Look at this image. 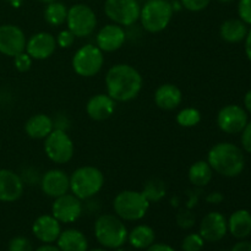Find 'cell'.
Returning a JSON list of instances; mask_svg holds the SVG:
<instances>
[{
  "instance_id": "37",
  "label": "cell",
  "mask_w": 251,
  "mask_h": 251,
  "mask_svg": "<svg viewBox=\"0 0 251 251\" xmlns=\"http://www.w3.org/2000/svg\"><path fill=\"white\" fill-rule=\"evenodd\" d=\"M242 145L248 153H251V122H248L247 126L242 131Z\"/></svg>"
},
{
  "instance_id": "45",
  "label": "cell",
  "mask_w": 251,
  "mask_h": 251,
  "mask_svg": "<svg viewBox=\"0 0 251 251\" xmlns=\"http://www.w3.org/2000/svg\"><path fill=\"white\" fill-rule=\"evenodd\" d=\"M39 1H42V2H46V4H48V2H51V1H56V0H39Z\"/></svg>"
},
{
  "instance_id": "25",
  "label": "cell",
  "mask_w": 251,
  "mask_h": 251,
  "mask_svg": "<svg viewBox=\"0 0 251 251\" xmlns=\"http://www.w3.org/2000/svg\"><path fill=\"white\" fill-rule=\"evenodd\" d=\"M248 34V27L240 19L226 20L220 27V36L228 43H239Z\"/></svg>"
},
{
  "instance_id": "24",
  "label": "cell",
  "mask_w": 251,
  "mask_h": 251,
  "mask_svg": "<svg viewBox=\"0 0 251 251\" xmlns=\"http://www.w3.org/2000/svg\"><path fill=\"white\" fill-rule=\"evenodd\" d=\"M56 242L61 251H87L88 249V242L85 234L77 229L64 230Z\"/></svg>"
},
{
  "instance_id": "13",
  "label": "cell",
  "mask_w": 251,
  "mask_h": 251,
  "mask_svg": "<svg viewBox=\"0 0 251 251\" xmlns=\"http://www.w3.org/2000/svg\"><path fill=\"white\" fill-rule=\"evenodd\" d=\"M51 215L60 223H74L82 215V203L74 194H65L54 200Z\"/></svg>"
},
{
  "instance_id": "1",
  "label": "cell",
  "mask_w": 251,
  "mask_h": 251,
  "mask_svg": "<svg viewBox=\"0 0 251 251\" xmlns=\"http://www.w3.org/2000/svg\"><path fill=\"white\" fill-rule=\"evenodd\" d=\"M142 76L129 64H117L105 75L107 95L115 102H129L139 96L142 88Z\"/></svg>"
},
{
  "instance_id": "22",
  "label": "cell",
  "mask_w": 251,
  "mask_h": 251,
  "mask_svg": "<svg viewBox=\"0 0 251 251\" xmlns=\"http://www.w3.org/2000/svg\"><path fill=\"white\" fill-rule=\"evenodd\" d=\"M54 130V122L47 114L39 113L29 118L25 124V131L31 139L42 140L46 139Z\"/></svg>"
},
{
  "instance_id": "29",
  "label": "cell",
  "mask_w": 251,
  "mask_h": 251,
  "mask_svg": "<svg viewBox=\"0 0 251 251\" xmlns=\"http://www.w3.org/2000/svg\"><path fill=\"white\" fill-rule=\"evenodd\" d=\"M142 194L146 196L150 202H158L166 196V185L159 179H152L147 181Z\"/></svg>"
},
{
  "instance_id": "38",
  "label": "cell",
  "mask_w": 251,
  "mask_h": 251,
  "mask_svg": "<svg viewBox=\"0 0 251 251\" xmlns=\"http://www.w3.org/2000/svg\"><path fill=\"white\" fill-rule=\"evenodd\" d=\"M225 200V196H223L222 193H218V191H215V193H211L206 196V201L208 203H213V205H218L222 201Z\"/></svg>"
},
{
  "instance_id": "21",
  "label": "cell",
  "mask_w": 251,
  "mask_h": 251,
  "mask_svg": "<svg viewBox=\"0 0 251 251\" xmlns=\"http://www.w3.org/2000/svg\"><path fill=\"white\" fill-rule=\"evenodd\" d=\"M183 93L178 86L173 83H163L154 92V103L163 110H173L180 105Z\"/></svg>"
},
{
  "instance_id": "30",
  "label": "cell",
  "mask_w": 251,
  "mask_h": 251,
  "mask_svg": "<svg viewBox=\"0 0 251 251\" xmlns=\"http://www.w3.org/2000/svg\"><path fill=\"white\" fill-rule=\"evenodd\" d=\"M201 122V113L196 108H184L176 114V123L183 127H194Z\"/></svg>"
},
{
  "instance_id": "17",
  "label": "cell",
  "mask_w": 251,
  "mask_h": 251,
  "mask_svg": "<svg viewBox=\"0 0 251 251\" xmlns=\"http://www.w3.org/2000/svg\"><path fill=\"white\" fill-rule=\"evenodd\" d=\"M41 188L47 196L56 199L70 190V176L61 169H50L42 176Z\"/></svg>"
},
{
  "instance_id": "7",
  "label": "cell",
  "mask_w": 251,
  "mask_h": 251,
  "mask_svg": "<svg viewBox=\"0 0 251 251\" xmlns=\"http://www.w3.org/2000/svg\"><path fill=\"white\" fill-rule=\"evenodd\" d=\"M104 56L103 51L96 44H86L74 54L71 65L74 71L82 77L96 76L103 68Z\"/></svg>"
},
{
  "instance_id": "6",
  "label": "cell",
  "mask_w": 251,
  "mask_h": 251,
  "mask_svg": "<svg viewBox=\"0 0 251 251\" xmlns=\"http://www.w3.org/2000/svg\"><path fill=\"white\" fill-rule=\"evenodd\" d=\"M150 201L142 191H120L113 201L115 215L124 221H139L145 217L150 208Z\"/></svg>"
},
{
  "instance_id": "33",
  "label": "cell",
  "mask_w": 251,
  "mask_h": 251,
  "mask_svg": "<svg viewBox=\"0 0 251 251\" xmlns=\"http://www.w3.org/2000/svg\"><path fill=\"white\" fill-rule=\"evenodd\" d=\"M32 60L33 59L24 51V53H20L19 55H16L14 58V64H15V68L20 71V73H26L31 69L32 66Z\"/></svg>"
},
{
  "instance_id": "40",
  "label": "cell",
  "mask_w": 251,
  "mask_h": 251,
  "mask_svg": "<svg viewBox=\"0 0 251 251\" xmlns=\"http://www.w3.org/2000/svg\"><path fill=\"white\" fill-rule=\"evenodd\" d=\"M230 251H251V243L243 240V242L237 243Z\"/></svg>"
},
{
  "instance_id": "26",
  "label": "cell",
  "mask_w": 251,
  "mask_h": 251,
  "mask_svg": "<svg viewBox=\"0 0 251 251\" xmlns=\"http://www.w3.org/2000/svg\"><path fill=\"white\" fill-rule=\"evenodd\" d=\"M213 169L207 161H198L193 163L189 168V180L196 188H203L208 185L212 180Z\"/></svg>"
},
{
  "instance_id": "31",
  "label": "cell",
  "mask_w": 251,
  "mask_h": 251,
  "mask_svg": "<svg viewBox=\"0 0 251 251\" xmlns=\"http://www.w3.org/2000/svg\"><path fill=\"white\" fill-rule=\"evenodd\" d=\"M203 238L199 233H191L184 238L181 243V249L183 251H200L203 248Z\"/></svg>"
},
{
  "instance_id": "16",
  "label": "cell",
  "mask_w": 251,
  "mask_h": 251,
  "mask_svg": "<svg viewBox=\"0 0 251 251\" xmlns=\"http://www.w3.org/2000/svg\"><path fill=\"white\" fill-rule=\"evenodd\" d=\"M228 232V222L220 212H210L200 223V233L205 242L216 243L222 240Z\"/></svg>"
},
{
  "instance_id": "43",
  "label": "cell",
  "mask_w": 251,
  "mask_h": 251,
  "mask_svg": "<svg viewBox=\"0 0 251 251\" xmlns=\"http://www.w3.org/2000/svg\"><path fill=\"white\" fill-rule=\"evenodd\" d=\"M36 251H61V250L59 249L58 247H54V245H50V244H46L39 247Z\"/></svg>"
},
{
  "instance_id": "27",
  "label": "cell",
  "mask_w": 251,
  "mask_h": 251,
  "mask_svg": "<svg viewBox=\"0 0 251 251\" xmlns=\"http://www.w3.org/2000/svg\"><path fill=\"white\" fill-rule=\"evenodd\" d=\"M154 230L150 226L140 225L127 234L129 243L136 249H147L154 243Z\"/></svg>"
},
{
  "instance_id": "10",
  "label": "cell",
  "mask_w": 251,
  "mask_h": 251,
  "mask_svg": "<svg viewBox=\"0 0 251 251\" xmlns=\"http://www.w3.org/2000/svg\"><path fill=\"white\" fill-rule=\"evenodd\" d=\"M140 6L137 0H105L104 14L113 24L130 27L140 20Z\"/></svg>"
},
{
  "instance_id": "34",
  "label": "cell",
  "mask_w": 251,
  "mask_h": 251,
  "mask_svg": "<svg viewBox=\"0 0 251 251\" xmlns=\"http://www.w3.org/2000/svg\"><path fill=\"white\" fill-rule=\"evenodd\" d=\"M9 251H33V248L27 238L16 237L9 243Z\"/></svg>"
},
{
  "instance_id": "23",
  "label": "cell",
  "mask_w": 251,
  "mask_h": 251,
  "mask_svg": "<svg viewBox=\"0 0 251 251\" xmlns=\"http://www.w3.org/2000/svg\"><path fill=\"white\" fill-rule=\"evenodd\" d=\"M228 230L237 239H244L251 234V213L248 210H238L230 215Z\"/></svg>"
},
{
  "instance_id": "15",
  "label": "cell",
  "mask_w": 251,
  "mask_h": 251,
  "mask_svg": "<svg viewBox=\"0 0 251 251\" xmlns=\"http://www.w3.org/2000/svg\"><path fill=\"white\" fill-rule=\"evenodd\" d=\"M126 41V33L122 26L109 24L103 26L96 36V46L105 53L119 50Z\"/></svg>"
},
{
  "instance_id": "49",
  "label": "cell",
  "mask_w": 251,
  "mask_h": 251,
  "mask_svg": "<svg viewBox=\"0 0 251 251\" xmlns=\"http://www.w3.org/2000/svg\"><path fill=\"white\" fill-rule=\"evenodd\" d=\"M168 1H169V0H168Z\"/></svg>"
},
{
  "instance_id": "3",
  "label": "cell",
  "mask_w": 251,
  "mask_h": 251,
  "mask_svg": "<svg viewBox=\"0 0 251 251\" xmlns=\"http://www.w3.org/2000/svg\"><path fill=\"white\" fill-rule=\"evenodd\" d=\"M104 185V174L93 166L80 167L70 176V190L80 200L97 195Z\"/></svg>"
},
{
  "instance_id": "47",
  "label": "cell",
  "mask_w": 251,
  "mask_h": 251,
  "mask_svg": "<svg viewBox=\"0 0 251 251\" xmlns=\"http://www.w3.org/2000/svg\"><path fill=\"white\" fill-rule=\"evenodd\" d=\"M90 251H107V250H104V249H93V250H90Z\"/></svg>"
},
{
  "instance_id": "32",
  "label": "cell",
  "mask_w": 251,
  "mask_h": 251,
  "mask_svg": "<svg viewBox=\"0 0 251 251\" xmlns=\"http://www.w3.org/2000/svg\"><path fill=\"white\" fill-rule=\"evenodd\" d=\"M55 38H56V44H58V47H60V48H64V49L70 48L76 41L75 34H74L71 31H69V29H63V31H60Z\"/></svg>"
},
{
  "instance_id": "48",
  "label": "cell",
  "mask_w": 251,
  "mask_h": 251,
  "mask_svg": "<svg viewBox=\"0 0 251 251\" xmlns=\"http://www.w3.org/2000/svg\"><path fill=\"white\" fill-rule=\"evenodd\" d=\"M118 251H125V250H118Z\"/></svg>"
},
{
  "instance_id": "41",
  "label": "cell",
  "mask_w": 251,
  "mask_h": 251,
  "mask_svg": "<svg viewBox=\"0 0 251 251\" xmlns=\"http://www.w3.org/2000/svg\"><path fill=\"white\" fill-rule=\"evenodd\" d=\"M245 54L251 61V29L248 31L247 37H245Z\"/></svg>"
},
{
  "instance_id": "5",
  "label": "cell",
  "mask_w": 251,
  "mask_h": 251,
  "mask_svg": "<svg viewBox=\"0 0 251 251\" xmlns=\"http://www.w3.org/2000/svg\"><path fill=\"white\" fill-rule=\"evenodd\" d=\"M174 10L168 0H149L140 11L142 27L150 33H159L171 24Z\"/></svg>"
},
{
  "instance_id": "42",
  "label": "cell",
  "mask_w": 251,
  "mask_h": 251,
  "mask_svg": "<svg viewBox=\"0 0 251 251\" xmlns=\"http://www.w3.org/2000/svg\"><path fill=\"white\" fill-rule=\"evenodd\" d=\"M244 105H245V109L248 110V113H250L251 114V90L248 91L247 95H245Z\"/></svg>"
},
{
  "instance_id": "2",
  "label": "cell",
  "mask_w": 251,
  "mask_h": 251,
  "mask_svg": "<svg viewBox=\"0 0 251 251\" xmlns=\"http://www.w3.org/2000/svg\"><path fill=\"white\" fill-rule=\"evenodd\" d=\"M207 162L216 173L226 178H235L244 171L243 151L232 142H220L210 150Z\"/></svg>"
},
{
  "instance_id": "4",
  "label": "cell",
  "mask_w": 251,
  "mask_h": 251,
  "mask_svg": "<svg viewBox=\"0 0 251 251\" xmlns=\"http://www.w3.org/2000/svg\"><path fill=\"white\" fill-rule=\"evenodd\" d=\"M95 235L102 247L120 249L127 240V229L117 215H102L95 223Z\"/></svg>"
},
{
  "instance_id": "18",
  "label": "cell",
  "mask_w": 251,
  "mask_h": 251,
  "mask_svg": "<svg viewBox=\"0 0 251 251\" xmlns=\"http://www.w3.org/2000/svg\"><path fill=\"white\" fill-rule=\"evenodd\" d=\"M24 194L21 176L10 169H0V201L14 202Z\"/></svg>"
},
{
  "instance_id": "11",
  "label": "cell",
  "mask_w": 251,
  "mask_h": 251,
  "mask_svg": "<svg viewBox=\"0 0 251 251\" xmlns=\"http://www.w3.org/2000/svg\"><path fill=\"white\" fill-rule=\"evenodd\" d=\"M248 122L247 110L237 104L225 105L217 115L218 127L226 134H239L247 126Z\"/></svg>"
},
{
  "instance_id": "12",
  "label": "cell",
  "mask_w": 251,
  "mask_h": 251,
  "mask_svg": "<svg viewBox=\"0 0 251 251\" xmlns=\"http://www.w3.org/2000/svg\"><path fill=\"white\" fill-rule=\"evenodd\" d=\"M27 39L25 32L16 25L0 26V53L15 58L26 49Z\"/></svg>"
},
{
  "instance_id": "9",
  "label": "cell",
  "mask_w": 251,
  "mask_h": 251,
  "mask_svg": "<svg viewBox=\"0 0 251 251\" xmlns=\"http://www.w3.org/2000/svg\"><path fill=\"white\" fill-rule=\"evenodd\" d=\"M44 152L54 163L65 164L74 157L75 146L65 130L54 129L44 139Z\"/></svg>"
},
{
  "instance_id": "35",
  "label": "cell",
  "mask_w": 251,
  "mask_h": 251,
  "mask_svg": "<svg viewBox=\"0 0 251 251\" xmlns=\"http://www.w3.org/2000/svg\"><path fill=\"white\" fill-rule=\"evenodd\" d=\"M238 15L240 20L247 25H251V0H239Z\"/></svg>"
},
{
  "instance_id": "46",
  "label": "cell",
  "mask_w": 251,
  "mask_h": 251,
  "mask_svg": "<svg viewBox=\"0 0 251 251\" xmlns=\"http://www.w3.org/2000/svg\"><path fill=\"white\" fill-rule=\"evenodd\" d=\"M221 2H230V1H234V0H218Z\"/></svg>"
},
{
  "instance_id": "14",
  "label": "cell",
  "mask_w": 251,
  "mask_h": 251,
  "mask_svg": "<svg viewBox=\"0 0 251 251\" xmlns=\"http://www.w3.org/2000/svg\"><path fill=\"white\" fill-rule=\"evenodd\" d=\"M56 38L49 32H38L29 37L26 43V51L34 60H46L56 50Z\"/></svg>"
},
{
  "instance_id": "28",
  "label": "cell",
  "mask_w": 251,
  "mask_h": 251,
  "mask_svg": "<svg viewBox=\"0 0 251 251\" xmlns=\"http://www.w3.org/2000/svg\"><path fill=\"white\" fill-rule=\"evenodd\" d=\"M66 17H68V7L65 6V4L58 0L47 4L44 9V20L47 24L50 26H61L66 22Z\"/></svg>"
},
{
  "instance_id": "36",
  "label": "cell",
  "mask_w": 251,
  "mask_h": 251,
  "mask_svg": "<svg viewBox=\"0 0 251 251\" xmlns=\"http://www.w3.org/2000/svg\"><path fill=\"white\" fill-rule=\"evenodd\" d=\"M210 2L211 0H181L183 7L193 12L202 11L210 5Z\"/></svg>"
},
{
  "instance_id": "20",
  "label": "cell",
  "mask_w": 251,
  "mask_h": 251,
  "mask_svg": "<svg viewBox=\"0 0 251 251\" xmlns=\"http://www.w3.org/2000/svg\"><path fill=\"white\" fill-rule=\"evenodd\" d=\"M86 112L92 120L103 122L114 114L115 100L105 93L92 96L86 104Z\"/></svg>"
},
{
  "instance_id": "39",
  "label": "cell",
  "mask_w": 251,
  "mask_h": 251,
  "mask_svg": "<svg viewBox=\"0 0 251 251\" xmlns=\"http://www.w3.org/2000/svg\"><path fill=\"white\" fill-rule=\"evenodd\" d=\"M147 251H176L171 245L168 244H162V243H158V244H152L147 248Z\"/></svg>"
},
{
  "instance_id": "8",
  "label": "cell",
  "mask_w": 251,
  "mask_h": 251,
  "mask_svg": "<svg viewBox=\"0 0 251 251\" xmlns=\"http://www.w3.org/2000/svg\"><path fill=\"white\" fill-rule=\"evenodd\" d=\"M66 25L76 38L90 37L97 27L96 12L86 4H75L68 9Z\"/></svg>"
},
{
  "instance_id": "44",
  "label": "cell",
  "mask_w": 251,
  "mask_h": 251,
  "mask_svg": "<svg viewBox=\"0 0 251 251\" xmlns=\"http://www.w3.org/2000/svg\"><path fill=\"white\" fill-rule=\"evenodd\" d=\"M6 1H9L10 4L15 5V6H19V5H20V2H21L22 0H6Z\"/></svg>"
},
{
  "instance_id": "19",
  "label": "cell",
  "mask_w": 251,
  "mask_h": 251,
  "mask_svg": "<svg viewBox=\"0 0 251 251\" xmlns=\"http://www.w3.org/2000/svg\"><path fill=\"white\" fill-rule=\"evenodd\" d=\"M32 232L38 240L50 244L56 242L60 235V222L53 215H42L33 222Z\"/></svg>"
}]
</instances>
